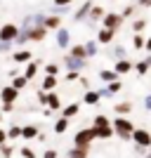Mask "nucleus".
<instances>
[{
    "label": "nucleus",
    "instance_id": "8",
    "mask_svg": "<svg viewBox=\"0 0 151 158\" xmlns=\"http://www.w3.org/2000/svg\"><path fill=\"white\" fill-rule=\"evenodd\" d=\"M92 7H94V2H92V0H85V2H83V5L76 10V12H73V21H87Z\"/></svg>",
    "mask_w": 151,
    "mask_h": 158
},
{
    "label": "nucleus",
    "instance_id": "40",
    "mask_svg": "<svg viewBox=\"0 0 151 158\" xmlns=\"http://www.w3.org/2000/svg\"><path fill=\"white\" fill-rule=\"evenodd\" d=\"M144 43H146V38L142 35V33L132 35V47H135V50H139V52H142V50H144Z\"/></svg>",
    "mask_w": 151,
    "mask_h": 158
},
{
    "label": "nucleus",
    "instance_id": "10",
    "mask_svg": "<svg viewBox=\"0 0 151 158\" xmlns=\"http://www.w3.org/2000/svg\"><path fill=\"white\" fill-rule=\"evenodd\" d=\"M132 69H135V61H130V59H118V61H113V71L118 73V78H120V76H128Z\"/></svg>",
    "mask_w": 151,
    "mask_h": 158
},
{
    "label": "nucleus",
    "instance_id": "13",
    "mask_svg": "<svg viewBox=\"0 0 151 158\" xmlns=\"http://www.w3.org/2000/svg\"><path fill=\"white\" fill-rule=\"evenodd\" d=\"M12 61H14V64H28V61H33L31 50H24V47L14 50V52H12Z\"/></svg>",
    "mask_w": 151,
    "mask_h": 158
},
{
    "label": "nucleus",
    "instance_id": "25",
    "mask_svg": "<svg viewBox=\"0 0 151 158\" xmlns=\"http://www.w3.org/2000/svg\"><path fill=\"white\" fill-rule=\"evenodd\" d=\"M83 102H85L87 106H94L102 102V94H99V90H87L85 94H83Z\"/></svg>",
    "mask_w": 151,
    "mask_h": 158
},
{
    "label": "nucleus",
    "instance_id": "26",
    "mask_svg": "<svg viewBox=\"0 0 151 158\" xmlns=\"http://www.w3.org/2000/svg\"><path fill=\"white\" fill-rule=\"evenodd\" d=\"M66 54H69V57H73V59H87V54H85V45H71Z\"/></svg>",
    "mask_w": 151,
    "mask_h": 158
},
{
    "label": "nucleus",
    "instance_id": "48",
    "mask_svg": "<svg viewBox=\"0 0 151 158\" xmlns=\"http://www.w3.org/2000/svg\"><path fill=\"white\" fill-rule=\"evenodd\" d=\"M144 111L151 113V94H146V97H144Z\"/></svg>",
    "mask_w": 151,
    "mask_h": 158
},
{
    "label": "nucleus",
    "instance_id": "51",
    "mask_svg": "<svg viewBox=\"0 0 151 158\" xmlns=\"http://www.w3.org/2000/svg\"><path fill=\"white\" fill-rule=\"evenodd\" d=\"M78 83H80L83 87H85V92L90 90V80H87V78H83V76H80V80H78Z\"/></svg>",
    "mask_w": 151,
    "mask_h": 158
},
{
    "label": "nucleus",
    "instance_id": "36",
    "mask_svg": "<svg viewBox=\"0 0 151 158\" xmlns=\"http://www.w3.org/2000/svg\"><path fill=\"white\" fill-rule=\"evenodd\" d=\"M28 31H31V28L19 26V35H17V40H14V45H26L28 43Z\"/></svg>",
    "mask_w": 151,
    "mask_h": 158
},
{
    "label": "nucleus",
    "instance_id": "44",
    "mask_svg": "<svg viewBox=\"0 0 151 158\" xmlns=\"http://www.w3.org/2000/svg\"><path fill=\"white\" fill-rule=\"evenodd\" d=\"M73 80H80L78 71H66V83H73Z\"/></svg>",
    "mask_w": 151,
    "mask_h": 158
},
{
    "label": "nucleus",
    "instance_id": "21",
    "mask_svg": "<svg viewBox=\"0 0 151 158\" xmlns=\"http://www.w3.org/2000/svg\"><path fill=\"white\" fill-rule=\"evenodd\" d=\"M38 135H40L38 125H33V123L21 125V139H38Z\"/></svg>",
    "mask_w": 151,
    "mask_h": 158
},
{
    "label": "nucleus",
    "instance_id": "39",
    "mask_svg": "<svg viewBox=\"0 0 151 158\" xmlns=\"http://www.w3.org/2000/svg\"><path fill=\"white\" fill-rule=\"evenodd\" d=\"M14 151H17V149H14L12 142H7V144L0 146V156H2V158H12V156H14Z\"/></svg>",
    "mask_w": 151,
    "mask_h": 158
},
{
    "label": "nucleus",
    "instance_id": "19",
    "mask_svg": "<svg viewBox=\"0 0 151 158\" xmlns=\"http://www.w3.org/2000/svg\"><path fill=\"white\" fill-rule=\"evenodd\" d=\"M57 85H59V78H54V76H45L43 83H40V90H43V92H57Z\"/></svg>",
    "mask_w": 151,
    "mask_h": 158
},
{
    "label": "nucleus",
    "instance_id": "57",
    "mask_svg": "<svg viewBox=\"0 0 151 158\" xmlns=\"http://www.w3.org/2000/svg\"><path fill=\"white\" fill-rule=\"evenodd\" d=\"M149 153H151V146H149Z\"/></svg>",
    "mask_w": 151,
    "mask_h": 158
},
{
    "label": "nucleus",
    "instance_id": "3",
    "mask_svg": "<svg viewBox=\"0 0 151 158\" xmlns=\"http://www.w3.org/2000/svg\"><path fill=\"white\" fill-rule=\"evenodd\" d=\"M125 26V19L120 17V12H106L104 19H102V28H109V31L118 33Z\"/></svg>",
    "mask_w": 151,
    "mask_h": 158
},
{
    "label": "nucleus",
    "instance_id": "46",
    "mask_svg": "<svg viewBox=\"0 0 151 158\" xmlns=\"http://www.w3.org/2000/svg\"><path fill=\"white\" fill-rule=\"evenodd\" d=\"M0 111H2V116H5V113H12L14 111V104H2V106H0Z\"/></svg>",
    "mask_w": 151,
    "mask_h": 158
},
{
    "label": "nucleus",
    "instance_id": "7",
    "mask_svg": "<svg viewBox=\"0 0 151 158\" xmlns=\"http://www.w3.org/2000/svg\"><path fill=\"white\" fill-rule=\"evenodd\" d=\"M0 102L2 104H14V102H19V92L12 85H2L0 87Z\"/></svg>",
    "mask_w": 151,
    "mask_h": 158
},
{
    "label": "nucleus",
    "instance_id": "17",
    "mask_svg": "<svg viewBox=\"0 0 151 158\" xmlns=\"http://www.w3.org/2000/svg\"><path fill=\"white\" fill-rule=\"evenodd\" d=\"M40 64H43V61H28L26 66H24V73H21V76H24V78L28 80V83H31L33 78H36V76H38V69H40Z\"/></svg>",
    "mask_w": 151,
    "mask_h": 158
},
{
    "label": "nucleus",
    "instance_id": "47",
    "mask_svg": "<svg viewBox=\"0 0 151 158\" xmlns=\"http://www.w3.org/2000/svg\"><path fill=\"white\" fill-rule=\"evenodd\" d=\"M12 52V45H7V43H0V54H7Z\"/></svg>",
    "mask_w": 151,
    "mask_h": 158
},
{
    "label": "nucleus",
    "instance_id": "38",
    "mask_svg": "<svg viewBox=\"0 0 151 158\" xmlns=\"http://www.w3.org/2000/svg\"><path fill=\"white\" fill-rule=\"evenodd\" d=\"M137 10H139L137 5H125V7H123V12H120V17H123V19H135Z\"/></svg>",
    "mask_w": 151,
    "mask_h": 158
},
{
    "label": "nucleus",
    "instance_id": "32",
    "mask_svg": "<svg viewBox=\"0 0 151 158\" xmlns=\"http://www.w3.org/2000/svg\"><path fill=\"white\" fill-rule=\"evenodd\" d=\"M90 156V149H78V146H71L66 158H87Z\"/></svg>",
    "mask_w": 151,
    "mask_h": 158
},
{
    "label": "nucleus",
    "instance_id": "34",
    "mask_svg": "<svg viewBox=\"0 0 151 158\" xmlns=\"http://www.w3.org/2000/svg\"><path fill=\"white\" fill-rule=\"evenodd\" d=\"M111 57H113V61H118V59H128V50H125L123 45H113Z\"/></svg>",
    "mask_w": 151,
    "mask_h": 158
},
{
    "label": "nucleus",
    "instance_id": "1",
    "mask_svg": "<svg viewBox=\"0 0 151 158\" xmlns=\"http://www.w3.org/2000/svg\"><path fill=\"white\" fill-rule=\"evenodd\" d=\"M111 127H113V135L118 139L132 142V132H135V123H132V120L123 118V116H116V118L111 120Z\"/></svg>",
    "mask_w": 151,
    "mask_h": 158
},
{
    "label": "nucleus",
    "instance_id": "56",
    "mask_svg": "<svg viewBox=\"0 0 151 158\" xmlns=\"http://www.w3.org/2000/svg\"><path fill=\"white\" fill-rule=\"evenodd\" d=\"M144 158H151V153H146V156H144Z\"/></svg>",
    "mask_w": 151,
    "mask_h": 158
},
{
    "label": "nucleus",
    "instance_id": "22",
    "mask_svg": "<svg viewBox=\"0 0 151 158\" xmlns=\"http://www.w3.org/2000/svg\"><path fill=\"white\" fill-rule=\"evenodd\" d=\"M104 7H99V5H94L90 10V17H87V24H92V26H94V24H99V21L104 19Z\"/></svg>",
    "mask_w": 151,
    "mask_h": 158
},
{
    "label": "nucleus",
    "instance_id": "31",
    "mask_svg": "<svg viewBox=\"0 0 151 158\" xmlns=\"http://www.w3.org/2000/svg\"><path fill=\"white\" fill-rule=\"evenodd\" d=\"M21 137V125L19 123H12V125L7 127V142H14V139Z\"/></svg>",
    "mask_w": 151,
    "mask_h": 158
},
{
    "label": "nucleus",
    "instance_id": "50",
    "mask_svg": "<svg viewBox=\"0 0 151 158\" xmlns=\"http://www.w3.org/2000/svg\"><path fill=\"white\" fill-rule=\"evenodd\" d=\"M45 97H47V92H43V90H38V104H43V106H45Z\"/></svg>",
    "mask_w": 151,
    "mask_h": 158
},
{
    "label": "nucleus",
    "instance_id": "53",
    "mask_svg": "<svg viewBox=\"0 0 151 158\" xmlns=\"http://www.w3.org/2000/svg\"><path fill=\"white\" fill-rule=\"evenodd\" d=\"M139 7H151V0H137Z\"/></svg>",
    "mask_w": 151,
    "mask_h": 158
},
{
    "label": "nucleus",
    "instance_id": "14",
    "mask_svg": "<svg viewBox=\"0 0 151 158\" xmlns=\"http://www.w3.org/2000/svg\"><path fill=\"white\" fill-rule=\"evenodd\" d=\"M132 71L137 73V76H146V73L151 71V54H146V57H142L139 61H135V69Z\"/></svg>",
    "mask_w": 151,
    "mask_h": 158
},
{
    "label": "nucleus",
    "instance_id": "29",
    "mask_svg": "<svg viewBox=\"0 0 151 158\" xmlns=\"http://www.w3.org/2000/svg\"><path fill=\"white\" fill-rule=\"evenodd\" d=\"M69 125H71V120H69V118H61V116H59V118L54 120V135H64V132L69 130Z\"/></svg>",
    "mask_w": 151,
    "mask_h": 158
},
{
    "label": "nucleus",
    "instance_id": "12",
    "mask_svg": "<svg viewBox=\"0 0 151 158\" xmlns=\"http://www.w3.org/2000/svg\"><path fill=\"white\" fill-rule=\"evenodd\" d=\"M120 90H123V83L120 80H116V83H109V85H104V87H99V94H102V99H109V97H113V94H118Z\"/></svg>",
    "mask_w": 151,
    "mask_h": 158
},
{
    "label": "nucleus",
    "instance_id": "5",
    "mask_svg": "<svg viewBox=\"0 0 151 158\" xmlns=\"http://www.w3.org/2000/svg\"><path fill=\"white\" fill-rule=\"evenodd\" d=\"M17 35H19V26H17V24H2V26H0V43L14 45Z\"/></svg>",
    "mask_w": 151,
    "mask_h": 158
},
{
    "label": "nucleus",
    "instance_id": "52",
    "mask_svg": "<svg viewBox=\"0 0 151 158\" xmlns=\"http://www.w3.org/2000/svg\"><path fill=\"white\" fill-rule=\"evenodd\" d=\"M144 52H149V54H151V35L146 38V43H144Z\"/></svg>",
    "mask_w": 151,
    "mask_h": 158
},
{
    "label": "nucleus",
    "instance_id": "28",
    "mask_svg": "<svg viewBox=\"0 0 151 158\" xmlns=\"http://www.w3.org/2000/svg\"><path fill=\"white\" fill-rule=\"evenodd\" d=\"M132 33H135V35H137V33H144V28L149 26V21L144 19V17H135V19H132Z\"/></svg>",
    "mask_w": 151,
    "mask_h": 158
},
{
    "label": "nucleus",
    "instance_id": "37",
    "mask_svg": "<svg viewBox=\"0 0 151 158\" xmlns=\"http://www.w3.org/2000/svg\"><path fill=\"white\" fill-rule=\"evenodd\" d=\"M43 71H45V76H54V78H59L61 66L59 64H45V66H43Z\"/></svg>",
    "mask_w": 151,
    "mask_h": 158
},
{
    "label": "nucleus",
    "instance_id": "30",
    "mask_svg": "<svg viewBox=\"0 0 151 158\" xmlns=\"http://www.w3.org/2000/svg\"><path fill=\"white\" fill-rule=\"evenodd\" d=\"M92 130H94V137H97V139H111V137H116V135H113V127H92Z\"/></svg>",
    "mask_w": 151,
    "mask_h": 158
},
{
    "label": "nucleus",
    "instance_id": "18",
    "mask_svg": "<svg viewBox=\"0 0 151 158\" xmlns=\"http://www.w3.org/2000/svg\"><path fill=\"white\" fill-rule=\"evenodd\" d=\"M132 109H135V106H132V102H116V104H113V113H116V116H123V118H128V116H130Z\"/></svg>",
    "mask_w": 151,
    "mask_h": 158
},
{
    "label": "nucleus",
    "instance_id": "9",
    "mask_svg": "<svg viewBox=\"0 0 151 158\" xmlns=\"http://www.w3.org/2000/svg\"><path fill=\"white\" fill-rule=\"evenodd\" d=\"M61 97H59V92H47V97H45V109H50V111H61Z\"/></svg>",
    "mask_w": 151,
    "mask_h": 158
},
{
    "label": "nucleus",
    "instance_id": "45",
    "mask_svg": "<svg viewBox=\"0 0 151 158\" xmlns=\"http://www.w3.org/2000/svg\"><path fill=\"white\" fill-rule=\"evenodd\" d=\"M40 158H59V153H57V149H45Z\"/></svg>",
    "mask_w": 151,
    "mask_h": 158
},
{
    "label": "nucleus",
    "instance_id": "42",
    "mask_svg": "<svg viewBox=\"0 0 151 158\" xmlns=\"http://www.w3.org/2000/svg\"><path fill=\"white\" fill-rule=\"evenodd\" d=\"M45 17H47V14H43V12H36V14H31L33 26H43V24H45Z\"/></svg>",
    "mask_w": 151,
    "mask_h": 158
},
{
    "label": "nucleus",
    "instance_id": "49",
    "mask_svg": "<svg viewBox=\"0 0 151 158\" xmlns=\"http://www.w3.org/2000/svg\"><path fill=\"white\" fill-rule=\"evenodd\" d=\"M2 144H7V130L0 127V146H2Z\"/></svg>",
    "mask_w": 151,
    "mask_h": 158
},
{
    "label": "nucleus",
    "instance_id": "54",
    "mask_svg": "<svg viewBox=\"0 0 151 158\" xmlns=\"http://www.w3.org/2000/svg\"><path fill=\"white\" fill-rule=\"evenodd\" d=\"M19 76V69H10V78H17Z\"/></svg>",
    "mask_w": 151,
    "mask_h": 158
},
{
    "label": "nucleus",
    "instance_id": "43",
    "mask_svg": "<svg viewBox=\"0 0 151 158\" xmlns=\"http://www.w3.org/2000/svg\"><path fill=\"white\" fill-rule=\"evenodd\" d=\"M71 2H73V0H54V7H57V10H69Z\"/></svg>",
    "mask_w": 151,
    "mask_h": 158
},
{
    "label": "nucleus",
    "instance_id": "16",
    "mask_svg": "<svg viewBox=\"0 0 151 158\" xmlns=\"http://www.w3.org/2000/svg\"><path fill=\"white\" fill-rule=\"evenodd\" d=\"M61 118H69V120H71V118H76V116H78V113H80V104H78V102H71V104H64V106H61Z\"/></svg>",
    "mask_w": 151,
    "mask_h": 158
},
{
    "label": "nucleus",
    "instance_id": "23",
    "mask_svg": "<svg viewBox=\"0 0 151 158\" xmlns=\"http://www.w3.org/2000/svg\"><path fill=\"white\" fill-rule=\"evenodd\" d=\"M43 26H45L47 31H59V28H61V17H57V14H47Z\"/></svg>",
    "mask_w": 151,
    "mask_h": 158
},
{
    "label": "nucleus",
    "instance_id": "27",
    "mask_svg": "<svg viewBox=\"0 0 151 158\" xmlns=\"http://www.w3.org/2000/svg\"><path fill=\"white\" fill-rule=\"evenodd\" d=\"M92 127H111V118L106 113H97L92 118Z\"/></svg>",
    "mask_w": 151,
    "mask_h": 158
},
{
    "label": "nucleus",
    "instance_id": "33",
    "mask_svg": "<svg viewBox=\"0 0 151 158\" xmlns=\"http://www.w3.org/2000/svg\"><path fill=\"white\" fill-rule=\"evenodd\" d=\"M85 45V54H87V59H92L94 54L99 52V45H97V40H87V43H83Z\"/></svg>",
    "mask_w": 151,
    "mask_h": 158
},
{
    "label": "nucleus",
    "instance_id": "41",
    "mask_svg": "<svg viewBox=\"0 0 151 158\" xmlns=\"http://www.w3.org/2000/svg\"><path fill=\"white\" fill-rule=\"evenodd\" d=\"M19 156L21 158H38V153L33 151L31 146H19Z\"/></svg>",
    "mask_w": 151,
    "mask_h": 158
},
{
    "label": "nucleus",
    "instance_id": "35",
    "mask_svg": "<svg viewBox=\"0 0 151 158\" xmlns=\"http://www.w3.org/2000/svg\"><path fill=\"white\" fill-rule=\"evenodd\" d=\"M7 85H12L14 90H17V92H21V90H24V87L28 85V80L24 78V76H17V78H12V83H7Z\"/></svg>",
    "mask_w": 151,
    "mask_h": 158
},
{
    "label": "nucleus",
    "instance_id": "20",
    "mask_svg": "<svg viewBox=\"0 0 151 158\" xmlns=\"http://www.w3.org/2000/svg\"><path fill=\"white\" fill-rule=\"evenodd\" d=\"M47 38V28L45 26H31V31H28V40H33V43H40V40Z\"/></svg>",
    "mask_w": 151,
    "mask_h": 158
},
{
    "label": "nucleus",
    "instance_id": "4",
    "mask_svg": "<svg viewBox=\"0 0 151 158\" xmlns=\"http://www.w3.org/2000/svg\"><path fill=\"white\" fill-rule=\"evenodd\" d=\"M132 142H135V146L149 151V146H151V132L144 130V127H135V132H132Z\"/></svg>",
    "mask_w": 151,
    "mask_h": 158
},
{
    "label": "nucleus",
    "instance_id": "15",
    "mask_svg": "<svg viewBox=\"0 0 151 158\" xmlns=\"http://www.w3.org/2000/svg\"><path fill=\"white\" fill-rule=\"evenodd\" d=\"M113 38H116V33L113 31H109V28H102L99 26V31H97V45H111L113 43Z\"/></svg>",
    "mask_w": 151,
    "mask_h": 158
},
{
    "label": "nucleus",
    "instance_id": "24",
    "mask_svg": "<svg viewBox=\"0 0 151 158\" xmlns=\"http://www.w3.org/2000/svg\"><path fill=\"white\" fill-rule=\"evenodd\" d=\"M99 80L109 85V83H116V80H120V78H118V73L113 71V69H102V71H99Z\"/></svg>",
    "mask_w": 151,
    "mask_h": 158
},
{
    "label": "nucleus",
    "instance_id": "55",
    "mask_svg": "<svg viewBox=\"0 0 151 158\" xmlns=\"http://www.w3.org/2000/svg\"><path fill=\"white\" fill-rule=\"evenodd\" d=\"M2 118H5V116H2V111H0V123H2Z\"/></svg>",
    "mask_w": 151,
    "mask_h": 158
},
{
    "label": "nucleus",
    "instance_id": "11",
    "mask_svg": "<svg viewBox=\"0 0 151 158\" xmlns=\"http://www.w3.org/2000/svg\"><path fill=\"white\" fill-rule=\"evenodd\" d=\"M64 66H66V71H78L80 73L87 66V59H73V57L66 54V57H64Z\"/></svg>",
    "mask_w": 151,
    "mask_h": 158
},
{
    "label": "nucleus",
    "instance_id": "6",
    "mask_svg": "<svg viewBox=\"0 0 151 158\" xmlns=\"http://www.w3.org/2000/svg\"><path fill=\"white\" fill-rule=\"evenodd\" d=\"M54 43H57V47H61V50H69V47H71V31L66 26H61L59 31H54Z\"/></svg>",
    "mask_w": 151,
    "mask_h": 158
},
{
    "label": "nucleus",
    "instance_id": "2",
    "mask_svg": "<svg viewBox=\"0 0 151 158\" xmlns=\"http://www.w3.org/2000/svg\"><path fill=\"white\" fill-rule=\"evenodd\" d=\"M94 130L92 127H80L76 135H73V146H78V149H90V144L94 142Z\"/></svg>",
    "mask_w": 151,
    "mask_h": 158
}]
</instances>
